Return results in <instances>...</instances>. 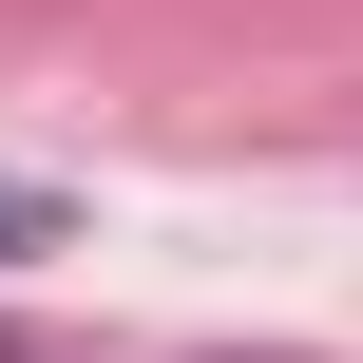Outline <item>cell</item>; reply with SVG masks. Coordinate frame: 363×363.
<instances>
[{
    "instance_id": "6da1fadb",
    "label": "cell",
    "mask_w": 363,
    "mask_h": 363,
    "mask_svg": "<svg viewBox=\"0 0 363 363\" xmlns=\"http://www.w3.org/2000/svg\"><path fill=\"white\" fill-rule=\"evenodd\" d=\"M38 230H57V211H38V191H0V249H38Z\"/></svg>"
}]
</instances>
